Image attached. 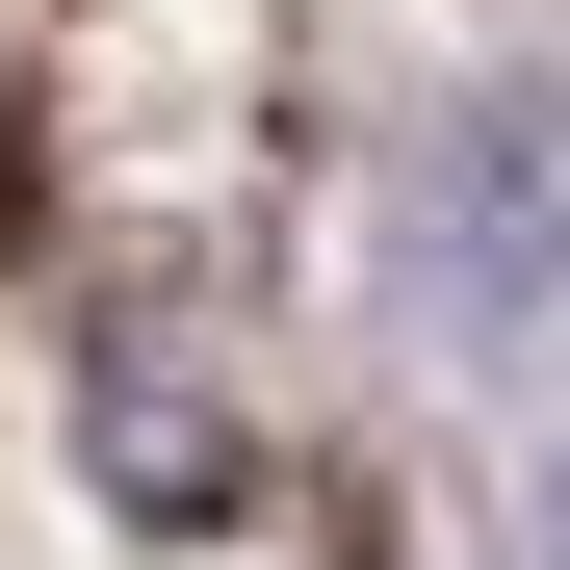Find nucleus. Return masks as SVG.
I'll return each mask as SVG.
<instances>
[{"instance_id":"1","label":"nucleus","mask_w":570,"mask_h":570,"mask_svg":"<svg viewBox=\"0 0 570 570\" xmlns=\"http://www.w3.org/2000/svg\"><path fill=\"white\" fill-rule=\"evenodd\" d=\"M544 544H570V493H544Z\"/></svg>"}]
</instances>
